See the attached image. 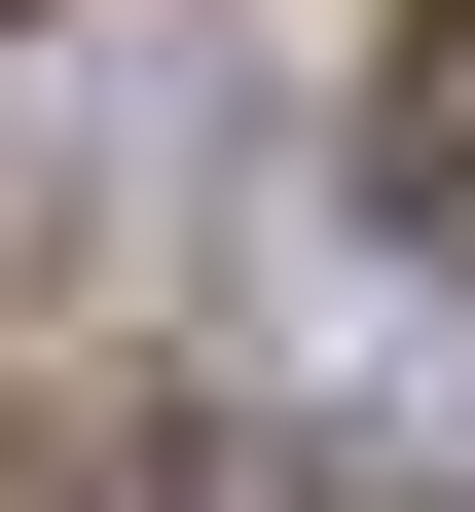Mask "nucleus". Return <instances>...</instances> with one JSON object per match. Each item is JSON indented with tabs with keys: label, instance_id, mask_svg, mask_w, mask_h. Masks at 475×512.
<instances>
[{
	"label": "nucleus",
	"instance_id": "nucleus-1",
	"mask_svg": "<svg viewBox=\"0 0 475 512\" xmlns=\"http://www.w3.org/2000/svg\"><path fill=\"white\" fill-rule=\"evenodd\" d=\"M402 147H439V183H475V37H439V74H402Z\"/></svg>",
	"mask_w": 475,
	"mask_h": 512
}]
</instances>
